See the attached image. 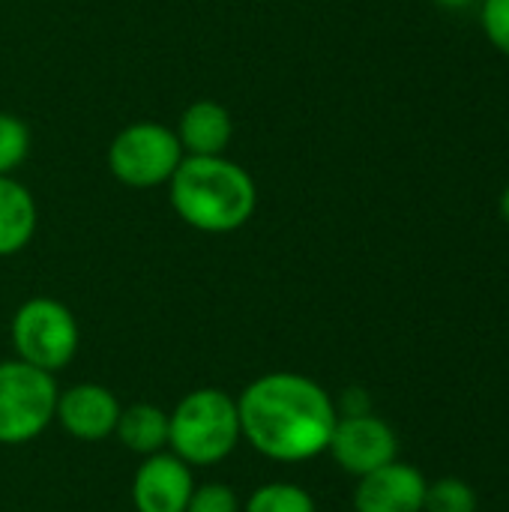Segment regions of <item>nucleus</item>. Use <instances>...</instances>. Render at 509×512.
Here are the masks:
<instances>
[{
  "label": "nucleus",
  "mask_w": 509,
  "mask_h": 512,
  "mask_svg": "<svg viewBox=\"0 0 509 512\" xmlns=\"http://www.w3.org/2000/svg\"><path fill=\"white\" fill-rule=\"evenodd\" d=\"M243 441L273 462H309L327 453L339 408L300 372H267L237 396Z\"/></svg>",
  "instance_id": "obj_1"
},
{
  "label": "nucleus",
  "mask_w": 509,
  "mask_h": 512,
  "mask_svg": "<svg viewBox=\"0 0 509 512\" xmlns=\"http://www.w3.org/2000/svg\"><path fill=\"white\" fill-rule=\"evenodd\" d=\"M168 201L189 228L231 234L255 216L258 186L228 156H183L168 180Z\"/></svg>",
  "instance_id": "obj_2"
},
{
  "label": "nucleus",
  "mask_w": 509,
  "mask_h": 512,
  "mask_svg": "<svg viewBox=\"0 0 509 512\" xmlns=\"http://www.w3.org/2000/svg\"><path fill=\"white\" fill-rule=\"evenodd\" d=\"M237 399L219 387L186 393L168 414V450L192 468L219 465L240 444Z\"/></svg>",
  "instance_id": "obj_3"
},
{
  "label": "nucleus",
  "mask_w": 509,
  "mask_h": 512,
  "mask_svg": "<svg viewBox=\"0 0 509 512\" xmlns=\"http://www.w3.org/2000/svg\"><path fill=\"white\" fill-rule=\"evenodd\" d=\"M9 333L15 357L51 375L75 360L81 342V330L72 309L54 297L24 300L12 315Z\"/></svg>",
  "instance_id": "obj_4"
},
{
  "label": "nucleus",
  "mask_w": 509,
  "mask_h": 512,
  "mask_svg": "<svg viewBox=\"0 0 509 512\" xmlns=\"http://www.w3.org/2000/svg\"><path fill=\"white\" fill-rule=\"evenodd\" d=\"M177 132L156 120H138L123 126L108 144V171L129 189L168 186L177 165L183 162Z\"/></svg>",
  "instance_id": "obj_5"
},
{
  "label": "nucleus",
  "mask_w": 509,
  "mask_h": 512,
  "mask_svg": "<svg viewBox=\"0 0 509 512\" xmlns=\"http://www.w3.org/2000/svg\"><path fill=\"white\" fill-rule=\"evenodd\" d=\"M57 381L24 360L0 363V444L18 447L39 438L57 408Z\"/></svg>",
  "instance_id": "obj_6"
},
{
  "label": "nucleus",
  "mask_w": 509,
  "mask_h": 512,
  "mask_svg": "<svg viewBox=\"0 0 509 512\" xmlns=\"http://www.w3.org/2000/svg\"><path fill=\"white\" fill-rule=\"evenodd\" d=\"M327 453L336 459V465L345 474L360 480V477H366V474L396 462L399 438L372 411L369 414H357V417H339Z\"/></svg>",
  "instance_id": "obj_7"
},
{
  "label": "nucleus",
  "mask_w": 509,
  "mask_h": 512,
  "mask_svg": "<svg viewBox=\"0 0 509 512\" xmlns=\"http://www.w3.org/2000/svg\"><path fill=\"white\" fill-rule=\"evenodd\" d=\"M195 492L192 465H186L171 450L144 456L132 477L135 512H186Z\"/></svg>",
  "instance_id": "obj_8"
},
{
  "label": "nucleus",
  "mask_w": 509,
  "mask_h": 512,
  "mask_svg": "<svg viewBox=\"0 0 509 512\" xmlns=\"http://www.w3.org/2000/svg\"><path fill=\"white\" fill-rule=\"evenodd\" d=\"M120 399L102 384H75L60 390L54 420L63 426L66 435L78 441H102L114 435L120 420Z\"/></svg>",
  "instance_id": "obj_9"
},
{
  "label": "nucleus",
  "mask_w": 509,
  "mask_h": 512,
  "mask_svg": "<svg viewBox=\"0 0 509 512\" xmlns=\"http://www.w3.org/2000/svg\"><path fill=\"white\" fill-rule=\"evenodd\" d=\"M426 477L405 462H390L357 480L354 510L357 512H423Z\"/></svg>",
  "instance_id": "obj_10"
},
{
  "label": "nucleus",
  "mask_w": 509,
  "mask_h": 512,
  "mask_svg": "<svg viewBox=\"0 0 509 512\" xmlns=\"http://www.w3.org/2000/svg\"><path fill=\"white\" fill-rule=\"evenodd\" d=\"M174 132L186 156H225L234 138V120L225 105L213 99H198L186 105Z\"/></svg>",
  "instance_id": "obj_11"
},
{
  "label": "nucleus",
  "mask_w": 509,
  "mask_h": 512,
  "mask_svg": "<svg viewBox=\"0 0 509 512\" xmlns=\"http://www.w3.org/2000/svg\"><path fill=\"white\" fill-rule=\"evenodd\" d=\"M39 225L36 198L30 189L12 177H0V258L18 255L30 246Z\"/></svg>",
  "instance_id": "obj_12"
},
{
  "label": "nucleus",
  "mask_w": 509,
  "mask_h": 512,
  "mask_svg": "<svg viewBox=\"0 0 509 512\" xmlns=\"http://www.w3.org/2000/svg\"><path fill=\"white\" fill-rule=\"evenodd\" d=\"M114 435L120 438V444L138 456H153L168 450V411H162L159 405H129L120 411L117 429Z\"/></svg>",
  "instance_id": "obj_13"
},
{
  "label": "nucleus",
  "mask_w": 509,
  "mask_h": 512,
  "mask_svg": "<svg viewBox=\"0 0 509 512\" xmlns=\"http://www.w3.org/2000/svg\"><path fill=\"white\" fill-rule=\"evenodd\" d=\"M243 512H318V507L297 483H264L246 498Z\"/></svg>",
  "instance_id": "obj_14"
},
{
  "label": "nucleus",
  "mask_w": 509,
  "mask_h": 512,
  "mask_svg": "<svg viewBox=\"0 0 509 512\" xmlns=\"http://www.w3.org/2000/svg\"><path fill=\"white\" fill-rule=\"evenodd\" d=\"M30 156V129L18 114L0 111V177H12Z\"/></svg>",
  "instance_id": "obj_15"
},
{
  "label": "nucleus",
  "mask_w": 509,
  "mask_h": 512,
  "mask_svg": "<svg viewBox=\"0 0 509 512\" xmlns=\"http://www.w3.org/2000/svg\"><path fill=\"white\" fill-rule=\"evenodd\" d=\"M423 512H477V492L459 477H444L429 483Z\"/></svg>",
  "instance_id": "obj_16"
},
{
  "label": "nucleus",
  "mask_w": 509,
  "mask_h": 512,
  "mask_svg": "<svg viewBox=\"0 0 509 512\" xmlns=\"http://www.w3.org/2000/svg\"><path fill=\"white\" fill-rule=\"evenodd\" d=\"M480 27L495 51L509 57V0H480Z\"/></svg>",
  "instance_id": "obj_17"
},
{
  "label": "nucleus",
  "mask_w": 509,
  "mask_h": 512,
  "mask_svg": "<svg viewBox=\"0 0 509 512\" xmlns=\"http://www.w3.org/2000/svg\"><path fill=\"white\" fill-rule=\"evenodd\" d=\"M243 504L237 498V492L225 483H204V486H195L192 498H189V507L186 512H240Z\"/></svg>",
  "instance_id": "obj_18"
},
{
  "label": "nucleus",
  "mask_w": 509,
  "mask_h": 512,
  "mask_svg": "<svg viewBox=\"0 0 509 512\" xmlns=\"http://www.w3.org/2000/svg\"><path fill=\"white\" fill-rule=\"evenodd\" d=\"M438 6H444V9H453V12H459V9H468L471 3H477V0H435Z\"/></svg>",
  "instance_id": "obj_19"
},
{
  "label": "nucleus",
  "mask_w": 509,
  "mask_h": 512,
  "mask_svg": "<svg viewBox=\"0 0 509 512\" xmlns=\"http://www.w3.org/2000/svg\"><path fill=\"white\" fill-rule=\"evenodd\" d=\"M498 207H501V216H504V222L509 225V183L504 186V192H501V204H498Z\"/></svg>",
  "instance_id": "obj_20"
}]
</instances>
